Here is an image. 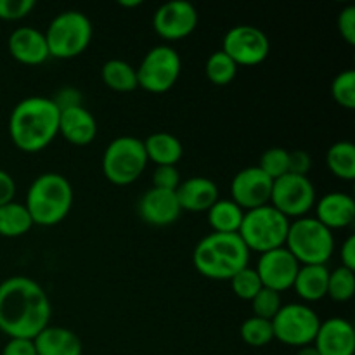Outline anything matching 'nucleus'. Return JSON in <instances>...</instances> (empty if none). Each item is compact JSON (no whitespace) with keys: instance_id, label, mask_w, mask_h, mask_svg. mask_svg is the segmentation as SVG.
Returning a JSON list of instances; mask_svg holds the SVG:
<instances>
[{"instance_id":"1","label":"nucleus","mask_w":355,"mask_h":355,"mask_svg":"<svg viewBox=\"0 0 355 355\" xmlns=\"http://www.w3.org/2000/svg\"><path fill=\"white\" fill-rule=\"evenodd\" d=\"M51 315L47 293L31 277L12 276L0 284V331L9 338L35 340Z\"/></svg>"},{"instance_id":"2","label":"nucleus","mask_w":355,"mask_h":355,"mask_svg":"<svg viewBox=\"0 0 355 355\" xmlns=\"http://www.w3.org/2000/svg\"><path fill=\"white\" fill-rule=\"evenodd\" d=\"M59 134V110L51 97L30 96L9 116V135L23 153H38Z\"/></svg>"},{"instance_id":"3","label":"nucleus","mask_w":355,"mask_h":355,"mask_svg":"<svg viewBox=\"0 0 355 355\" xmlns=\"http://www.w3.org/2000/svg\"><path fill=\"white\" fill-rule=\"evenodd\" d=\"M193 262L198 272L214 281H229L236 272L248 267L250 250L239 234L205 236L196 245Z\"/></svg>"},{"instance_id":"4","label":"nucleus","mask_w":355,"mask_h":355,"mask_svg":"<svg viewBox=\"0 0 355 355\" xmlns=\"http://www.w3.org/2000/svg\"><path fill=\"white\" fill-rule=\"evenodd\" d=\"M24 207L30 211L33 225H58L68 217L73 207L71 184L61 173H42L28 187Z\"/></svg>"},{"instance_id":"5","label":"nucleus","mask_w":355,"mask_h":355,"mask_svg":"<svg viewBox=\"0 0 355 355\" xmlns=\"http://www.w3.org/2000/svg\"><path fill=\"white\" fill-rule=\"evenodd\" d=\"M284 248L300 266H326L335 252V236L315 217H302L290 222Z\"/></svg>"},{"instance_id":"6","label":"nucleus","mask_w":355,"mask_h":355,"mask_svg":"<svg viewBox=\"0 0 355 355\" xmlns=\"http://www.w3.org/2000/svg\"><path fill=\"white\" fill-rule=\"evenodd\" d=\"M288 229H290V218L284 217L270 205H266L245 211L238 234L250 252L262 255L270 250L283 248L286 243Z\"/></svg>"},{"instance_id":"7","label":"nucleus","mask_w":355,"mask_h":355,"mask_svg":"<svg viewBox=\"0 0 355 355\" xmlns=\"http://www.w3.org/2000/svg\"><path fill=\"white\" fill-rule=\"evenodd\" d=\"M92 33V23L85 14L80 10H64L51 21L44 35L51 58L73 59L89 47Z\"/></svg>"},{"instance_id":"8","label":"nucleus","mask_w":355,"mask_h":355,"mask_svg":"<svg viewBox=\"0 0 355 355\" xmlns=\"http://www.w3.org/2000/svg\"><path fill=\"white\" fill-rule=\"evenodd\" d=\"M148 155L144 142L139 137L121 135L113 139L104 149L103 173L114 186H130L144 173Z\"/></svg>"},{"instance_id":"9","label":"nucleus","mask_w":355,"mask_h":355,"mask_svg":"<svg viewBox=\"0 0 355 355\" xmlns=\"http://www.w3.org/2000/svg\"><path fill=\"white\" fill-rule=\"evenodd\" d=\"M137 83L151 94H165L172 89L182 71L179 52L170 45H156L146 52L141 64L135 68Z\"/></svg>"},{"instance_id":"10","label":"nucleus","mask_w":355,"mask_h":355,"mask_svg":"<svg viewBox=\"0 0 355 355\" xmlns=\"http://www.w3.org/2000/svg\"><path fill=\"white\" fill-rule=\"evenodd\" d=\"M274 338L290 347L312 345L321 326L318 312L304 304H288L272 319Z\"/></svg>"},{"instance_id":"11","label":"nucleus","mask_w":355,"mask_h":355,"mask_svg":"<svg viewBox=\"0 0 355 355\" xmlns=\"http://www.w3.org/2000/svg\"><path fill=\"white\" fill-rule=\"evenodd\" d=\"M269 205L286 218L305 217L315 205L314 184L309 177L286 173L272 182Z\"/></svg>"},{"instance_id":"12","label":"nucleus","mask_w":355,"mask_h":355,"mask_svg":"<svg viewBox=\"0 0 355 355\" xmlns=\"http://www.w3.org/2000/svg\"><path fill=\"white\" fill-rule=\"evenodd\" d=\"M222 51L238 66H257L269 55L270 42L260 28L239 24L225 33Z\"/></svg>"},{"instance_id":"13","label":"nucleus","mask_w":355,"mask_h":355,"mask_svg":"<svg viewBox=\"0 0 355 355\" xmlns=\"http://www.w3.org/2000/svg\"><path fill=\"white\" fill-rule=\"evenodd\" d=\"M198 10L186 0H170L159 6L153 16V28L165 40H180L196 30Z\"/></svg>"},{"instance_id":"14","label":"nucleus","mask_w":355,"mask_h":355,"mask_svg":"<svg viewBox=\"0 0 355 355\" xmlns=\"http://www.w3.org/2000/svg\"><path fill=\"white\" fill-rule=\"evenodd\" d=\"M298 269H300V263L284 246L262 253L255 267L262 286L277 293L293 288Z\"/></svg>"},{"instance_id":"15","label":"nucleus","mask_w":355,"mask_h":355,"mask_svg":"<svg viewBox=\"0 0 355 355\" xmlns=\"http://www.w3.org/2000/svg\"><path fill=\"white\" fill-rule=\"evenodd\" d=\"M272 179L259 166H246L234 175L231 182L232 201L245 211L269 205L272 193Z\"/></svg>"},{"instance_id":"16","label":"nucleus","mask_w":355,"mask_h":355,"mask_svg":"<svg viewBox=\"0 0 355 355\" xmlns=\"http://www.w3.org/2000/svg\"><path fill=\"white\" fill-rule=\"evenodd\" d=\"M137 211L146 224L155 225V227L172 225L173 222L179 220L182 214L175 191H163L156 187H151L142 194Z\"/></svg>"},{"instance_id":"17","label":"nucleus","mask_w":355,"mask_h":355,"mask_svg":"<svg viewBox=\"0 0 355 355\" xmlns=\"http://www.w3.org/2000/svg\"><path fill=\"white\" fill-rule=\"evenodd\" d=\"M312 345L319 355H354L355 331L347 319L331 318L321 322Z\"/></svg>"},{"instance_id":"18","label":"nucleus","mask_w":355,"mask_h":355,"mask_svg":"<svg viewBox=\"0 0 355 355\" xmlns=\"http://www.w3.org/2000/svg\"><path fill=\"white\" fill-rule=\"evenodd\" d=\"M7 47L17 62L26 66H38L51 58L45 35L31 26L16 28L9 35Z\"/></svg>"},{"instance_id":"19","label":"nucleus","mask_w":355,"mask_h":355,"mask_svg":"<svg viewBox=\"0 0 355 355\" xmlns=\"http://www.w3.org/2000/svg\"><path fill=\"white\" fill-rule=\"evenodd\" d=\"M175 194L180 210L201 214L210 210L218 200V187L208 177H191L187 180H180Z\"/></svg>"},{"instance_id":"20","label":"nucleus","mask_w":355,"mask_h":355,"mask_svg":"<svg viewBox=\"0 0 355 355\" xmlns=\"http://www.w3.org/2000/svg\"><path fill=\"white\" fill-rule=\"evenodd\" d=\"M315 218L329 231L345 229L355 220V201L350 194L328 193L315 203Z\"/></svg>"},{"instance_id":"21","label":"nucleus","mask_w":355,"mask_h":355,"mask_svg":"<svg viewBox=\"0 0 355 355\" xmlns=\"http://www.w3.org/2000/svg\"><path fill=\"white\" fill-rule=\"evenodd\" d=\"M59 134L73 146H87L96 139L97 121L87 107L59 111Z\"/></svg>"},{"instance_id":"22","label":"nucleus","mask_w":355,"mask_h":355,"mask_svg":"<svg viewBox=\"0 0 355 355\" xmlns=\"http://www.w3.org/2000/svg\"><path fill=\"white\" fill-rule=\"evenodd\" d=\"M37 355H82L83 345L75 331L62 326H51L42 329L33 340Z\"/></svg>"},{"instance_id":"23","label":"nucleus","mask_w":355,"mask_h":355,"mask_svg":"<svg viewBox=\"0 0 355 355\" xmlns=\"http://www.w3.org/2000/svg\"><path fill=\"white\" fill-rule=\"evenodd\" d=\"M329 270L326 266H300L293 290L304 302H319L328 295Z\"/></svg>"},{"instance_id":"24","label":"nucleus","mask_w":355,"mask_h":355,"mask_svg":"<svg viewBox=\"0 0 355 355\" xmlns=\"http://www.w3.org/2000/svg\"><path fill=\"white\" fill-rule=\"evenodd\" d=\"M142 142H144V151L148 155V162L151 159L153 163H156V166H175L184 155L182 142L179 141V137L168 134V132H156V134H151Z\"/></svg>"},{"instance_id":"25","label":"nucleus","mask_w":355,"mask_h":355,"mask_svg":"<svg viewBox=\"0 0 355 355\" xmlns=\"http://www.w3.org/2000/svg\"><path fill=\"white\" fill-rule=\"evenodd\" d=\"M207 214L211 231L218 232V234H238L245 210L239 208L232 200L218 198Z\"/></svg>"},{"instance_id":"26","label":"nucleus","mask_w":355,"mask_h":355,"mask_svg":"<svg viewBox=\"0 0 355 355\" xmlns=\"http://www.w3.org/2000/svg\"><path fill=\"white\" fill-rule=\"evenodd\" d=\"M101 80L114 92H132L139 89L137 71L123 59H110L101 68Z\"/></svg>"},{"instance_id":"27","label":"nucleus","mask_w":355,"mask_h":355,"mask_svg":"<svg viewBox=\"0 0 355 355\" xmlns=\"http://www.w3.org/2000/svg\"><path fill=\"white\" fill-rule=\"evenodd\" d=\"M33 220L23 203L10 201L0 207V236L3 238H19L30 232Z\"/></svg>"},{"instance_id":"28","label":"nucleus","mask_w":355,"mask_h":355,"mask_svg":"<svg viewBox=\"0 0 355 355\" xmlns=\"http://www.w3.org/2000/svg\"><path fill=\"white\" fill-rule=\"evenodd\" d=\"M326 165L333 175L343 180L355 179V146L350 141L335 142L326 153Z\"/></svg>"},{"instance_id":"29","label":"nucleus","mask_w":355,"mask_h":355,"mask_svg":"<svg viewBox=\"0 0 355 355\" xmlns=\"http://www.w3.org/2000/svg\"><path fill=\"white\" fill-rule=\"evenodd\" d=\"M205 73L214 85L225 87L238 75V64L220 49V51L211 52L210 58L207 59Z\"/></svg>"},{"instance_id":"30","label":"nucleus","mask_w":355,"mask_h":355,"mask_svg":"<svg viewBox=\"0 0 355 355\" xmlns=\"http://www.w3.org/2000/svg\"><path fill=\"white\" fill-rule=\"evenodd\" d=\"M243 342L250 347H266L274 340L272 322L252 315L246 319L239 329Z\"/></svg>"},{"instance_id":"31","label":"nucleus","mask_w":355,"mask_h":355,"mask_svg":"<svg viewBox=\"0 0 355 355\" xmlns=\"http://www.w3.org/2000/svg\"><path fill=\"white\" fill-rule=\"evenodd\" d=\"M355 293V270L347 267H336L329 270L328 279V297L335 302H349Z\"/></svg>"},{"instance_id":"32","label":"nucleus","mask_w":355,"mask_h":355,"mask_svg":"<svg viewBox=\"0 0 355 355\" xmlns=\"http://www.w3.org/2000/svg\"><path fill=\"white\" fill-rule=\"evenodd\" d=\"M257 166H259L269 179H279V177L290 173V151H286V149L283 148L267 149V151H263V155L260 156V162Z\"/></svg>"},{"instance_id":"33","label":"nucleus","mask_w":355,"mask_h":355,"mask_svg":"<svg viewBox=\"0 0 355 355\" xmlns=\"http://www.w3.org/2000/svg\"><path fill=\"white\" fill-rule=\"evenodd\" d=\"M229 281H231L234 295L238 298H241V300L252 302V298L263 288L257 270L250 266L241 269L239 272H236Z\"/></svg>"},{"instance_id":"34","label":"nucleus","mask_w":355,"mask_h":355,"mask_svg":"<svg viewBox=\"0 0 355 355\" xmlns=\"http://www.w3.org/2000/svg\"><path fill=\"white\" fill-rule=\"evenodd\" d=\"M331 94L336 104H340L345 110L355 107V71L345 69L338 73L331 83Z\"/></svg>"},{"instance_id":"35","label":"nucleus","mask_w":355,"mask_h":355,"mask_svg":"<svg viewBox=\"0 0 355 355\" xmlns=\"http://www.w3.org/2000/svg\"><path fill=\"white\" fill-rule=\"evenodd\" d=\"M283 307L281 302V293L269 290V288H262L255 297L252 298V311L255 318L266 319V321H272L277 315V312Z\"/></svg>"},{"instance_id":"36","label":"nucleus","mask_w":355,"mask_h":355,"mask_svg":"<svg viewBox=\"0 0 355 355\" xmlns=\"http://www.w3.org/2000/svg\"><path fill=\"white\" fill-rule=\"evenodd\" d=\"M35 0H0V19L19 21L35 9Z\"/></svg>"},{"instance_id":"37","label":"nucleus","mask_w":355,"mask_h":355,"mask_svg":"<svg viewBox=\"0 0 355 355\" xmlns=\"http://www.w3.org/2000/svg\"><path fill=\"white\" fill-rule=\"evenodd\" d=\"M180 184V173L173 165L156 166L153 172V187L163 191H177Z\"/></svg>"},{"instance_id":"38","label":"nucleus","mask_w":355,"mask_h":355,"mask_svg":"<svg viewBox=\"0 0 355 355\" xmlns=\"http://www.w3.org/2000/svg\"><path fill=\"white\" fill-rule=\"evenodd\" d=\"M336 26L340 35L349 45H355V7L347 6L340 10L336 17Z\"/></svg>"},{"instance_id":"39","label":"nucleus","mask_w":355,"mask_h":355,"mask_svg":"<svg viewBox=\"0 0 355 355\" xmlns=\"http://www.w3.org/2000/svg\"><path fill=\"white\" fill-rule=\"evenodd\" d=\"M51 99L59 111L82 106V94L76 89H73V87H64V89L59 90V92L55 94L54 97H51Z\"/></svg>"},{"instance_id":"40","label":"nucleus","mask_w":355,"mask_h":355,"mask_svg":"<svg viewBox=\"0 0 355 355\" xmlns=\"http://www.w3.org/2000/svg\"><path fill=\"white\" fill-rule=\"evenodd\" d=\"M311 155L304 149L290 151V173L307 177V173L311 172Z\"/></svg>"},{"instance_id":"41","label":"nucleus","mask_w":355,"mask_h":355,"mask_svg":"<svg viewBox=\"0 0 355 355\" xmlns=\"http://www.w3.org/2000/svg\"><path fill=\"white\" fill-rule=\"evenodd\" d=\"M2 355H37V350L33 340L9 338V342L3 345Z\"/></svg>"},{"instance_id":"42","label":"nucleus","mask_w":355,"mask_h":355,"mask_svg":"<svg viewBox=\"0 0 355 355\" xmlns=\"http://www.w3.org/2000/svg\"><path fill=\"white\" fill-rule=\"evenodd\" d=\"M14 196H16V182L12 175L6 170H0V207L14 201Z\"/></svg>"},{"instance_id":"43","label":"nucleus","mask_w":355,"mask_h":355,"mask_svg":"<svg viewBox=\"0 0 355 355\" xmlns=\"http://www.w3.org/2000/svg\"><path fill=\"white\" fill-rule=\"evenodd\" d=\"M340 257H342V267L355 270V236H349L343 241Z\"/></svg>"},{"instance_id":"44","label":"nucleus","mask_w":355,"mask_h":355,"mask_svg":"<svg viewBox=\"0 0 355 355\" xmlns=\"http://www.w3.org/2000/svg\"><path fill=\"white\" fill-rule=\"evenodd\" d=\"M297 355H319V352L315 350L314 345H305V347H300V349H298Z\"/></svg>"},{"instance_id":"45","label":"nucleus","mask_w":355,"mask_h":355,"mask_svg":"<svg viewBox=\"0 0 355 355\" xmlns=\"http://www.w3.org/2000/svg\"><path fill=\"white\" fill-rule=\"evenodd\" d=\"M118 6H121V7H139V6H142V0H118Z\"/></svg>"}]
</instances>
